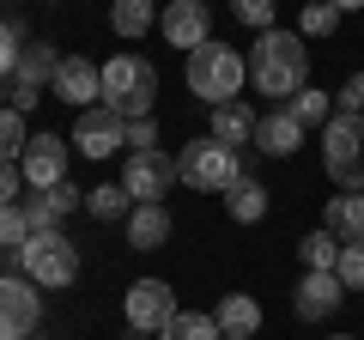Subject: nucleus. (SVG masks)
<instances>
[{
	"label": "nucleus",
	"mask_w": 364,
	"mask_h": 340,
	"mask_svg": "<svg viewBox=\"0 0 364 340\" xmlns=\"http://www.w3.org/2000/svg\"><path fill=\"white\" fill-rule=\"evenodd\" d=\"M249 79H255L261 97L291 104V97L310 85V49H304V37L298 31H261L255 55H249Z\"/></svg>",
	"instance_id": "f257e3e1"
},
{
	"label": "nucleus",
	"mask_w": 364,
	"mask_h": 340,
	"mask_svg": "<svg viewBox=\"0 0 364 340\" xmlns=\"http://www.w3.org/2000/svg\"><path fill=\"white\" fill-rule=\"evenodd\" d=\"M104 110L122 122H146L158 110V67L146 55H109L104 61Z\"/></svg>",
	"instance_id": "f03ea898"
},
{
	"label": "nucleus",
	"mask_w": 364,
	"mask_h": 340,
	"mask_svg": "<svg viewBox=\"0 0 364 340\" xmlns=\"http://www.w3.org/2000/svg\"><path fill=\"white\" fill-rule=\"evenodd\" d=\"M243 85H249V55H237L231 43H200V49L188 55V92L207 110L231 104Z\"/></svg>",
	"instance_id": "7ed1b4c3"
},
{
	"label": "nucleus",
	"mask_w": 364,
	"mask_h": 340,
	"mask_svg": "<svg viewBox=\"0 0 364 340\" xmlns=\"http://www.w3.org/2000/svg\"><path fill=\"white\" fill-rule=\"evenodd\" d=\"M18 274L37 280L43 292H61L79 280V243L55 225V231H31V243L18 249Z\"/></svg>",
	"instance_id": "20e7f679"
},
{
	"label": "nucleus",
	"mask_w": 364,
	"mask_h": 340,
	"mask_svg": "<svg viewBox=\"0 0 364 340\" xmlns=\"http://www.w3.org/2000/svg\"><path fill=\"white\" fill-rule=\"evenodd\" d=\"M176 176L188 188H200V195H225V188L243 176V152H237V146H219L213 134L207 140H188L176 152Z\"/></svg>",
	"instance_id": "39448f33"
},
{
	"label": "nucleus",
	"mask_w": 364,
	"mask_h": 340,
	"mask_svg": "<svg viewBox=\"0 0 364 340\" xmlns=\"http://www.w3.org/2000/svg\"><path fill=\"white\" fill-rule=\"evenodd\" d=\"M322 170L340 188H364V116L334 110L322 128Z\"/></svg>",
	"instance_id": "423d86ee"
},
{
	"label": "nucleus",
	"mask_w": 364,
	"mask_h": 340,
	"mask_svg": "<svg viewBox=\"0 0 364 340\" xmlns=\"http://www.w3.org/2000/svg\"><path fill=\"white\" fill-rule=\"evenodd\" d=\"M176 158L170 152H128V164H122V188L134 195V207H164V195L176 188Z\"/></svg>",
	"instance_id": "0eeeda50"
},
{
	"label": "nucleus",
	"mask_w": 364,
	"mask_h": 340,
	"mask_svg": "<svg viewBox=\"0 0 364 340\" xmlns=\"http://www.w3.org/2000/svg\"><path fill=\"white\" fill-rule=\"evenodd\" d=\"M122 316H128V334H164L176 322V292L164 280H134L122 292Z\"/></svg>",
	"instance_id": "6e6552de"
},
{
	"label": "nucleus",
	"mask_w": 364,
	"mask_h": 340,
	"mask_svg": "<svg viewBox=\"0 0 364 340\" xmlns=\"http://www.w3.org/2000/svg\"><path fill=\"white\" fill-rule=\"evenodd\" d=\"M73 152H85V158L128 152V122H122L116 110H104V104L79 110V122H73Z\"/></svg>",
	"instance_id": "1a4fd4ad"
},
{
	"label": "nucleus",
	"mask_w": 364,
	"mask_h": 340,
	"mask_svg": "<svg viewBox=\"0 0 364 340\" xmlns=\"http://www.w3.org/2000/svg\"><path fill=\"white\" fill-rule=\"evenodd\" d=\"M67 146H73V140H67ZM67 146H61V134H31L25 158H18V170H25V183H31V188H55V183H67Z\"/></svg>",
	"instance_id": "9d476101"
},
{
	"label": "nucleus",
	"mask_w": 364,
	"mask_h": 340,
	"mask_svg": "<svg viewBox=\"0 0 364 340\" xmlns=\"http://www.w3.org/2000/svg\"><path fill=\"white\" fill-rule=\"evenodd\" d=\"M43 316V286L25 274H0V322L18 328V334H31Z\"/></svg>",
	"instance_id": "9b49d317"
},
{
	"label": "nucleus",
	"mask_w": 364,
	"mask_h": 340,
	"mask_svg": "<svg viewBox=\"0 0 364 340\" xmlns=\"http://www.w3.org/2000/svg\"><path fill=\"white\" fill-rule=\"evenodd\" d=\"M158 31H164L170 49H188V55H195L200 43H213V31H207V6H200V0H170L164 18H158Z\"/></svg>",
	"instance_id": "f8f14e48"
},
{
	"label": "nucleus",
	"mask_w": 364,
	"mask_h": 340,
	"mask_svg": "<svg viewBox=\"0 0 364 340\" xmlns=\"http://www.w3.org/2000/svg\"><path fill=\"white\" fill-rule=\"evenodd\" d=\"M55 97H61V104H73V110H91L97 97H104V67L85 61V55H67L61 73H55Z\"/></svg>",
	"instance_id": "ddd939ff"
},
{
	"label": "nucleus",
	"mask_w": 364,
	"mask_h": 340,
	"mask_svg": "<svg viewBox=\"0 0 364 340\" xmlns=\"http://www.w3.org/2000/svg\"><path fill=\"white\" fill-rule=\"evenodd\" d=\"M346 304V286H340V274H304L298 292H291V310L304 316V322H328V316Z\"/></svg>",
	"instance_id": "4468645a"
},
{
	"label": "nucleus",
	"mask_w": 364,
	"mask_h": 340,
	"mask_svg": "<svg viewBox=\"0 0 364 340\" xmlns=\"http://www.w3.org/2000/svg\"><path fill=\"white\" fill-rule=\"evenodd\" d=\"M322 225L340 237V243H364V188H340V195H328Z\"/></svg>",
	"instance_id": "2eb2a0df"
},
{
	"label": "nucleus",
	"mask_w": 364,
	"mask_h": 340,
	"mask_svg": "<svg viewBox=\"0 0 364 340\" xmlns=\"http://www.w3.org/2000/svg\"><path fill=\"white\" fill-rule=\"evenodd\" d=\"M213 322H219L225 340H255V328H261V298H249V292H225L219 310H213Z\"/></svg>",
	"instance_id": "dca6fc26"
},
{
	"label": "nucleus",
	"mask_w": 364,
	"mask_h": 340,
	"mask_svg": "<svg viewBox=\"0 0 364 340\" xmlns=\"http://www.w3.org/2000/svg\"><path fill=\"white\" fill-rule=\"evenodd\" d=\"M304 146V128L286 116V110H267V116H255V152L267 158H291Z\"/></svg>",
	"instance_id": "f3484780"
},
{
	"label": "nucleus",
	"mask_w": 364,
	"mask_h": 340,
	"mask_svg": "<svg viewBox=\"0 0 364 340\" xmlns=\"http://www.w3.org/2000/svg\"><path fill=\"white\" fill-rule=\"evenodd\" d=\"M207 134H213L219 146H237V152H243V146L255 140V110H249L243 97H231V104H219V110L207 116Z\"/></svg>",
	"instance_id": "a211bd4d"
},
{
	"label": "nucleus",
	"mask_w": 364,
	"mask_h": 340,
	"mask_svg": "<svg viewBox=\"0 0 364 340\" xmlns=\"http://www.w3.org/2000/svg\"><path fill=\"white\" fill-rule=\"evenodd\" d=\"M55 73H61V55H55L49 43H25V55H18V67H13V85L43 92V85H55Z\"/></svg>",
	"instance_id": "6ab92c4d"
},
{
	"label": "nucleus",
	"mask_w": 364,
	"mask_h": 340,
	"mask_svg": "<svg viewBox=\"0 0 364 340\" xmlns=\"http://www.w3.org/2000/svg\"><path fill=\"white\" fill-rule=\"evenodd\" d=\"M225 207H231V219L237 225H255V219H267V183H261V176H237L231 188H225Z\"/></svg>",
	"instance_id": "aec40b11"
},
{
	"label": "nucleus",
	"mask_w": 364,
	"mask_h": 340,
	"mask_svg": "<svg viewBox=\"0 0 364 340\" xmlns=\"http://www.w3.org/2000/svg\"><path fill=\"white\" fill-rule=\"evenodd\" d=\"M128 243L134 249H164L170 243V213L164 207H134L128 213Z\"/></svg>",
	"instance_id": "412c9836"
},
{
	"label": "nucleus",
	"mask_w": 364,
	"mask_h": 340,
	"mask_svg": "<svg viewBox=\"0 0 364 340\" xmlns=\"http://www.w3.org/2000/svg\"><path fill=\"white\" fill-rule=\"evenodd\" d=\"M109 25L116 37H146L158 25V0H109Z\"/></svg>",
	"instance_id": "4be33fe9"
},
{
	"label": "nucleus",
	"mask_w": 364,
	"mask_h": 340,
	"mask_svg": "<svg viewBox=\"0 0 364 340\" xmlns=\"http://www.w3.org/2000/svg\"><path fill=\"white\" fill-rule=\"evenodd\" d=\"M340 249H346V243H340V237L328 231V225H322V231H310V237L298 243V255H304V274H334V267H340Z\"/></svg>",
	"instance_id": "5701e85b"
},
{
	"label": "nucleus",
	"mask_w": 364,
	"mask_h": 340,
	"mask_svg": "<svg viewBox=\"0 0 364 340\" xmlns=\"http://www.w3.org/2000/svg\"><path fill=\"white\" fill-rule=\"evenodd\" d=\"M85 213H91L97 225H109V219H128V213H134V195H128L122 183H97V188H85Z\"/></svg>",
	"instance_id": "b1692460"
},
{
	"label": "nucleus",
	"mask_w": 364,
	"mask_h": 340,
	"mask_svg": "<svg viewBox=\"0 0 364 340\" xmlns=\"http://www.w3.org/2000/svg\"><path fill=\"white\" fill-rule=\"evenodd\" d=\"M279 110H286L298 128H328V116H334V92H316V85H304V92L291 97V104H279Z\"/></svg>",
	"instance_id": "393cba45"
},
{
	"label": "nucleus",
	"mask_w": 364,
	"mask_h": 340,
	"mask_svg": "<svg viewBox=\"0 0 364 340\" xmlns=\"http://www.w3.org/2000/svg\"><path fill=\"white\" fill-rule=\"evenodd\" d=\"M158 340H225V334H219V322H213L207 310H176V322H170Z\"/></svg>",
	"instance_id": "a878e982"
},
{
	"label": "nucleus",
	"mask_w": 364,
	"mask_h": 340,
	"mask_svg": "<svg viewBox=\"0 0 364 340\" xmlns=\"http://www.w3.org/2000/svg\"><path fill=\"white\" fill-rule=\"evenodd\" d=\"M25 146H31L25 116H18V110H0V164H18V158H25Z\"/></svg>",
	"instance_id": "bb28decb"
},
{
	"label": "nucleus",
	"mask_w": 364,
	"mask_h": 340,
	"mask_svg": "<svg viewBox=\"0 0 364 340\" xmlns=\"http://www.w3.org/2000/svg\"><path fill=\"white\" fill-rule=\"evenodd\" d=\"M334 25H340L334 0H310V6L298 13V37H334Z\"/></svg>",
	"instance_id": "cd10ccee"
},
{
	"label": "nucleus",
	"mask_w": 364,
	"mask_h": 340,
	"mask_svg": "<svg viewBox=\"0 0 364 340\" xmlns=\"http://www.w3.org/2000/svg\"><path fill=\"white\" fill-rule=\"evenodd\" d=\"M31 243V219H25V207H0V249H25Z\"/></svg>",
	"instance_id": "c85d7f7f"
},
{
	"label": "nucleus",
	"mask_w": 364,
	"mask_h": 340,
	"mask_svg": "<svg viewBox=\"0 0 364 340\" xmlns=\"http://www.w3.org/2000/svg\"><path fill=\"white\" fill-rule=\"evenodd\" d=\"M18 207H25V219H31V231H55V225H61V213L49 207V188H31V195L18 201Z\"/></svg>",
	"instance_id": "c756f323"
},
{
	"label": "nucleus",
	"mask_w": 364,
	"mask_h": 340,
	"mask_svg": "<svg viewBox=\"0 0 364 340\" xmlns=\"http://www.w3.org/2000/svg\"><path fill=\"white\" fill-rule=\"evenodd\" d=\"M18 55H25V31H18L13 18H0V79H13Z\"/></svg>",
	"instance_id": "7c9ffc66"
},
{
	"label": "nucleus",
	"mask_w": 364,
	"mask_h": 340,
	"mask_svg": "<svg viewBox=\"0 0 364 340\" xmlns=\"http://www.w3.org/2000/svg\"><path fill=\"white\" fill-rule=\"evenodd\" d=\"M334 274H340V286H346V292H364V243L340 249V267H334Z\"/></svg>",
	"instance_id": "2f4dec72"
},
{
	"label": "nucleus",
	"mask_w": 364,
	"mask_h": 340,
	"mask_svg": "<svg viewBox=\"0 0 364 340\" xmlns=\"http://www.w3.org/2000/svg\"><path fill=\"white\" fill-rule=\"evenodd\" d=\"M231 18L255 25V31H273V0H231Z\"/></svg>",
	"instance_id": "473e14b6"
},
{
	"label": "nucleus",
	"mask_w": 364,
	"mask_h": 340,
	"mask_svg": "<svg viewBox=\"0 0 364 340\" xmlns=\"http://www.w3.org/2000/svg\"><path fill=\"white\" fill-rule=\"evenodd\" d=\"M18 201H25V170L0 164V207H18Z\"/></svg>",
	"instance_id": "72a5a7b5"
},
{
	"label": "nucleus",
	"mask_w": 364,
	"mask_h": 340,
	"mask_svg": "<svg viewBox=\"0 0 364 340\" xmlns=\"http://www.w3.org/2000/svg\"><path fill=\"white\" fill-rule=\"evenodd\" d=\"M334 110H352V116H364V73H352L346 85L334 92Z\"/></svg>",
	"instance_id": "f704fd0d"
},
{
	"label": "nucleus",
	"mask_w": 364,
	"mask_h": 340,
	"mask_svg": "<svg viewBox=\"0 0 364 340\" xmlns=\"http://www.w3.org/2000/svg\"><path fill=\"white\" fill-rule=\"evenodd\" d=\"M158 146V122L146 116V122H128V152H152Z\"/></svg>",
	"instance_id": "c9c22d12"
},
{
	"label": "nucleus",
	"mask_w": 364,
	"mask_h": 340,
	"mask_svg": "<svg viewBox=\"0 0 364 340\" xmlns=\"http://www.w3.org/2000/svg\"><path fill=\"white\" fill-rule=\"evenodd\" d=\"M49 207H55V213H73V207H85V188H73V183H55V188H49Z\"/></svg>",
	"instance_id": "e433bc0d"
},
{
	"label": "nucleus",
	"mask_w": 364,
	"mask_h": 340,
	"mask_svg": "<svg viewBox=\"0 0 364 340\" xmlns=\"http://www.w3.org/2000/svg\"><path fill=\"white\" fill-rule=\"evenodd\" d=\"M334 6H340V13H358V6H364V0H334Z\"/></svg>",
	"instance_id": "4c0bfd02"
},
{
	"label": "nucleus",
	"mask_w": 364,
	"mask_h": 340,
	"mask_svg": "<svg viewBox=\"0 0 364 340\" xmlns=\"http://www.w3.org/2000/svg\"><path fill=\"white\" fill-rule=\"evenodd\" d=\"M334 340H358V334H334Z\"/></svg>",
	"instance_id": "58836bf2"
},
{
	"label": "nucleus",
	"mask_w": 364,
	"mask_h": 340,
	"mask_svg": "<svg viewBox=\"0 0 364 340\" xmlns=\"http://www.w3.org/2000/svg\"><path fill=\"white\" fill-rule=\"evenodd\" d=\"M200 6H207V0H200Z\"/></svg>",
	"instance_id": "ea45409f"
},
{
	"label": "nucleus",
	"mask_w": 364,
	"mask_h": 340,
	"mask_svg": "<svg viewBox=\"0 0 364 340\" xmlns=\"http://www.w3.org/2000/svg\"><path fill=\"white\" fill-rule=\"evenodd\" d=\"M31 340H37V334H31Z\"/></svg>",
	"instance_id": "a19ab883"
}]
</instances>
